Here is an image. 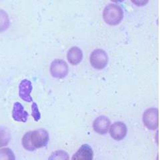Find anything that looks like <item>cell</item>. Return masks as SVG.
<instances>
[{
	"label": "cell",
	"mask_w": 160,
	"mask_h": 160,
	"mask_svg": "<svg viewBox=\"0 0 160 160\" xmlns=\"http://www.w3.org/2000/svg\"><path fill=\"white\" fill-rule=\"evenodd\" d=\"M11 138V132L8 128L0 127V148L7 146Z\"/></svg>",
	"instance_id": "7c38bea8"
},
{
	"label": "cell",
	"mask_w": 160,
	"mask_h": 160,
	"mask_svg": "<svg viewBox=\"0 0 160 160\" xmlns=\"http://www.w3.org/2000/svg\"><path fill=\"white\" fill-rule=\"evenodd\" d=\"M69 68L67 63L63 59H56L50 66V72L52 76L56 78H63L67 76Z\"/></svg>",
	"instance_id": "5b68a950"
},
{
	"label": "cell",
	"mask_w": 160,
	"mask_h": 160,
	"mask_svg": "<svg viewBox=\"0 0 160 160\" xmlns=\"http://www.w3.org/2000/svg\"><path fill=\"white\" fill-rule=\"evenodd\" d=\"M12 117L15 121L26 122L29 117V114L24 109V107L21 103L16 102L13 104L12 110Z\"/></svg>",
	"instance_id": "30bf717a"
},
{
	"label": "cell",
	"mask_w": 160,
	"mask_h": 160,
	"mask_svg": "<svg viewBox=\"0 0 160 160\" xmlns=\"http://www.w3.org/2000/svg\"><path fill=\"white\" fill-rule=\"evenodd\" d=\"M10 24L9 18L5 10L0 9V32H3L9 28Z\"/></svg>",
	"instance_id": "4fadbf2b"
},
{
	"label": "cell",
	"mask_w": 160,
	"mask_h": 160,
	"mask_svg": "<svg viewBox=\"0 0 160 160\" xmlns=\"http://www.w3.org/2000/svg\"><path fill=\"white\" fill-rule=\"evenodd\" d=\"M132 2L133 3H136V5H138V6H141V3H142V5L148 3V1L146 2H144V1H139V2H137V1H132Z\"/></svg>",
	"instance_id": "e0dca14e"
},
{
	"label": "cell",
	"mask_w": 160,
	"mask_h": 160,
	"mask_svg": "<svg viewBox=\"0 0 160 160\" xmlns=\"http://www.w3.org/2000/svg\"><path fill=\"white\" fill-rule=\"evenodd\" d=\"M32 115L36 122H38L41 118V113L39 112V110L38 108V106L36 103L33 102L32 105Z\"/></svg>",
	"instance_id": "2e32d148"
},
{
	"label": "cell",
	"mask_w": 160,
	"mask_h": 160,
	"mask_svg": "<svg viewBox=\"0 0 160 160\" xmlns=\"http://www.w3.org/2000/svg\"><path fill=\"white\" fill-rule=\"evenodd\" d=\"M143 122L149 129H156L158 128V109L148 108L143 113Z\"/></svg>",
	"instance_id": "277c9868"
},
{
	"label": "cell",
	"mask_w": 160,
	"mask_h": 160,
	"mask_svg": "<svg viewBox=\"0 0 160 160\" xmlns=\"http://www.w3.org/2000/svg\"><path fill=\"white\" fill-rule=\"evenodd\" d=\"M48 160H69V156L66 151L57 150L52 153Z\"/></svg>",
	"instance_id": "5bb4252c"
},
{
	"label": "cell",
	"mask_w": 160,
	"mask_h": 160,
	"mask_svg": "<svg viewBox=\"0 0 160 160\" xmlns=\"http://www.w3.org/2000/svg\"><path fill=\"white\" fill-rule=\"evenodd\" d=\"M33 86L31 81L24 79L22 80L19 85V96L23 101L27 102H33V98L31 96Z\"/></svg>",
	"instance_id": "52a82bcc"
},
{
	"label": "cell",
	"mask_w": 160,
	"mask_h": 160,
	"mask_svg": "<svg viewBox=\"0 0 160 160\" xmlns=\"http://www.w3.org/2000/svg\"><path fill=\"white\" fill-rule=\"evenodd\" d=\"M68 62L72 65H78L82 61L83 52L78 46H72L69 48L67 53Z\"/></svg>",
	"instance_id": "8fae6325"
},
{
	"label": "cell",
	"mask_w": 160,
	"mask_h": 160,
	"mask_svg": "<svg viewBox=\"0 0 160 160\" xmlns=\"http://www.w3.org/2000/svg\"><path fill=\"white\" fill-rule=\"evenodd\" d=\"M128 133L126 125L122 122H116L109 127V134L117 141H120L126 138Z\"/></svg>",
	"instance_id": "8992f818"
},
{
	"label": "cell",
	"mask_w": 160,
	"mask_h": 160,
	"mask_svg": "<svg viewBox=\"0 0 160 160\" xmlns=\"http://www.w3.org/2000/svg\"><path fill=\"white\" fill-rule=\"evenodd\" d=\"M108 55L102 49H96L90 54L89 62L92 66L96 69H102L108 63Z\"/></svg>",
	"instance_id": "3957f363"
},
{
	"label": "cell",
	"mask_w": 160,
	"mask_h": 160,
	"mask_svg": "<svg viewBox=\"0 0 160 160\" xmlns=\"http://www.w3.org/2000/svg\"><path fill=\"white\" fill-rule=\"evenodd\" d=\"M123 10L118 4L111 3L105 7L103 12L104 21L111 26H116L122 22L123 18Z\"/></svg>",
	"instance_id": "7a4b0ae2"
},
{
	"label": "cell",
	"mask_w": 160,
	"mask_h": 160,
	"mask_svg": "<svg viewBox=\"0 0 160 160\" xmlns=\"http://www.w3.org/2000/svg\"><path fill=\"white\" fill-rule=\"evenodd\" d=\"M0 160H16V156L10 148H3L0 149Z\"/></svg>",
	"instance_id": "9a60e30c"
},
{
	"label": "cell",
	"mask_w": 160,
	"mask_h": 160,
	"mask_svg": "<svg viewBox=\"0 0 160 160\" xmlns=\"http://www.w3.org/2000/svg\"><path fill=\"white\" fill-rule=\"evenodd\" d=\"M110 120L106 116H99L95 119L93 123V128L96 133L104 135L107 133L110 127Z\"/></svg>",
	"instance_id": "ba28073f"
},
{
	"label": "cell",
	"mask_w": 160,
	"mask_h": 160,
	"mask_svg": "<svg viewBox=\"0 0 160 160\" xmlns=\"http://www.w3.org/2000/svg\"><path fill=\"white\" fill-rule=\"evenodd\" d=\"M93 152L92 147L88 144H83L75 153L72 160H93Z\"/></svg>",
	"instance_id": "9c48e42d"
},
{
	"label": "cell",
	"mask_w": 160,
	"mask_h": 160,
	"mask_svg": "<svg viewBox=\"0 0 160 160\" xmlns=\"http://www.w3.org/2000/svg\"><path fill=\"white\" fill-rule=\"evenodd\" d=\"M49 133L44 129H38L28 132L22 138L23 147L28 151L46 147L49 142Z\"/></svg>",
	"instance_id": "6da1fadb"
}]
</instances>
